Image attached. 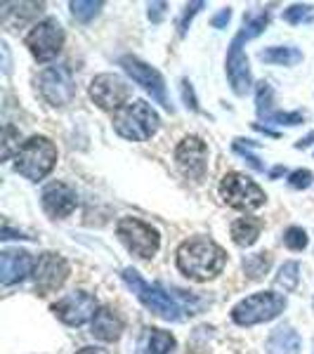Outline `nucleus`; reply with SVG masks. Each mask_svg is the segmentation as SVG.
<instances>
[{"label": "nucleus", "mask_w": 314, "mask_h": 354, "mask_svg": "<svg viewBox=\"0 0 314 354\" xmlns=\"http://www.w3.org/2000/svg\"><path fill=\"white\" fill-rule=\"evenodd\" d=\"M272 102H274V93H272V85L270 83H258V95H255V104H258V116L260 118H270L272 116Z\"/></svg>", "instance_id": "393cba45"}, {"label": "nucleus", "mask_w": 314, "mask_h": 354, "mask_svg": "<svg viewBox=\"0 0 314 354\" xmlns=\"http://www.w3.org/2000/svg\"><path fill=\"white\" fill-rule=\"evenodd\" d=\"M272 265V255L270 253H255V255H248L243 260V272L248 274V279H262V274L270 270Z\"/></svg>", "instance_id": "b1692460"}, {"label": "nucleus", "mask_w": 314, "mask_h": 354, "mask_svg": "<svg viewBox=\"0 0 314 354\" xmlns=\"http://www.w3.org/2000/svg\"><path fill=\"white\" fill-rule=\"evenodd\" d=\"M15 147H17V151L21 149V147H19V130H15L12 125H5V133H3V158L12 156Z\"/></svg>", "instance_id": "c85d7f7f"}, {"label": "nucleus", "mask_w": 314, "mask_h": 354, "mask_svg": "<svg viewBox=\"0 0 314 354\" xmlns=\"http://www.w3.org/2000/svg\"><path fill=\"white\" fill-rule=\"evenodd\" d=\"M175 161L190 180H201L208 170V147L198 137H185L175 149Z\"/></svg>", "instance_id": "2eb2a0df"}, {"label": "nucleus", "mask_w": 314, "mask_h": 354, "mask_svg": "<svg viewBox=\"0 0 314 354\" xmlns=\"http://www.w3.org/2000/svg\"><path fill=\"white\" fill-rule=\"evenodd\" d=\"M123 333V319L111 307H100L93 317V335L104 342L118 340Z\"/></svg>", "instance_id": "a211bd4d"}, {"label": "nucleus", "mask_w": 314, "mask_h": 354, "mask_svg": "<svg viewBox=\"0 0 314 354\" xmlns=\"http://www.w3.org/2000/svg\"><path fill=\"white\" fill-rule=\"evenodd\" d=\"M118 239L128 245V250L142 260H149L158 253V245H161V236L154 230L151 225L137 220V218H123L116 225Z\"/></svg>", "instance_id": "0eeeda50"}, {"label": "nucleus", "mask_w": 314, "mask_h": 354, "mask_svg": "<svg viewBox=\"0 0 314 354\" xmlns=\"http://www.w3.org/2000/svg\"><path fill=\"white\" fill-rule=\"evenodd\" d=\"M163 10H165V3H151L149 5V19L151 21H161Z\"/></svg>", "instance_id": "f704fd0d"}, {"label": "nucleus", "mask_w": 314, "mask_h": 354, "mask_svg": "<svg viewBox=\"0 0 314 354\" xmlns=\"http://www.w3.org/2000/svg\"><path fill=\"white\" fill-rule=\"evenodd\" d=\"M270 24V12H253L243 19V28L234 36L230 43V53H227V78L232 83V90L237 95H246L250 90V68H248V57L243 55V45L253 41L255 36H260L265 31V26Z\"/></svg>", "instance_id": "f03ea898"}, {"label": "nucleus", "mask_w": 314, "mask_h": 354, "mask_svg": "<svg viewBox=\"0 0 314 354\" xmlns=\"http://www.w3.org/2000/svg\"><path fill=\"white\" fill-rule=\"evenodd\" d=\"M314 145V130L307 137H302L300 142H295V149H307V147H312Z\"/></svg>", "instance_id": "c9c22d12"}, {"label": "nucleus", "mask_w": 314, "mask_h": 354, "mask_svg": "<svg viewBox=\"0 0 314 354\" xmlns=\"http://www.w3.org/2000/svg\"><path fill=\"white\" fill-rule=\"evenodd\" d=\"M90 97L104 111H121L130 97L128 83L116 73H100L90 83Z\"/></svg>", "instance_id": "9b49d317"}, {"label": "nucleus", "mask_w": 314, "mask_h": 354, "mask_svg": "<svg viewBox=\"0 0 314 354\" xmlns=\"http://www.w3.org/2000/svg\"><path fill=\"white\" fill-rule=\"evenodd\" d=\"M71 15L76 17L78 21H83V24H88L90 19H95L97 15H100V10L104 8V3H100V0H73L71 5Z\"/></svg>", "instance_id": "5701e85b"}, {"label": "nucleus", "mask_w": 314, "mask_h": 354, "mask_svg": "<svg viewBox=\"0 0 314 354\" xmlns=\"http://www.w3.org/2000/svg\"><path fill=\"white\" fill-rule=\"evenodd\" d=\"M230 19H232V10L225 8V10H220V12L213 17V19H210V24H213L215 28H225L227 24H230Z\"/></svg>", "instance_id": "473e14b6"}, {"label": "nucleus", "mask_w": 314, "mask_h": 354, "mask_svg": "<svg viewBox=\"0 0 314 354\" xmlns=\"http://www.w3.org/2000/svg\"><path fill=\"white\" fill-rule=\"evenodd\" d=\"M33 260L26 250H3L0 253V283L3 286H12L21 281L28 272H31Z\"/></svg>", "instance_id": "f3484780"}, {"label": "nucleus", "mask_w": 314, "mask_h": 354, "mask_svg": "<svg viewBox=\"0 0 314 354\" xmlns=\"http://www.w3.org/2000/svg\"><path fill=\"white\" fill-rule=\"evenodd\" d=\"M286 307V298L272 290H262V293L248 295L246 300H241L239 305H234L232 319L239 326H255L262 322H272L274 317L284 312Z\"/></svg>", "instance_id": "423d86ee"}, {"label": "nucleus", "mask_w": 314, "mask_h": 354, "mask_svg": "<svg viewBox=\"0 0 314 354\" xmlns=\"http://www.w3.org/2000/svg\"><path fill=\"white\" fill-rule=\"evenodd\" d=\"M262 232V222L255 218H239L232 225V239L239 245H253Z\"/></svg>", "instance_id": "4be33fe9"}, {"label": "nucleus", "mask_w": 314, "mask_h": 354, "mask_svg": "<svg viewBox=\"0 0 314 354\" xmlns=\"http://www.w3.org/2000/svg\"><path fill=\"white\" fill-rule=\"evenodd\" d=\"M302 347V340L298 335V330H293L290 326L277 328L267 340V352L270 354H298Z\"/></svg>", "instance_id": "aec40b11"}, {"label": "nucleus", "mask_w": 314, "mask_h": 354, "mask_svg": "<svg viewBox=\"0 0 314 354\" xmlns=\"http://www.w3.org/2000/svg\"><path fill=\"white\" fill-rule=\"evenodd\" d=\"M158 113L151 109L147 102L137 100L125 104L121 111H116L113 116V128L116 133L133 142H145L158 130Z\"/></svg>", "instance_id": "20e7f679"}, {"label": "nucleus", "mask_w": 314, "mask_h": 354, "mask_svg": "<svg viewBox=\"0 0 314 354\" xmlns=\"http://www.w3.org/2000/svg\"><path fill=\"white\" fill-rule=\"evenodd\" d=\"M227 253L220 248L213 239L196 236L180 245L178 250V267L185 277L196 279V281H208L218 277L225 270Z\"/></svg>", "instance_id": "f257e3e1"}, {"label": "nucleus", "mask_w": 314, "mask_h": 354, "mask_svg": "<svg viewBox=\"0 0 314 354\" xmlns=\"http://www.w3.org/2000/svg\"><path fill=\"white\" fill-rule=\"evenodd\" d=\"M284 19L288 24H307V21L314 19V8L312 5H290V8L284 10Z\"/></svg>", "instance_id": "bb28decb"}, {"label": "nucleus", "mask_w": 314, "mask_h": 354, "mask_svg": "<svg viewBox=\"0 0 314 354\" xmlns=\"http://www.w3.org/2000/svg\"><path fill=\"white\" fill-rule=\"evenodd\" d=\"M220 194L232 208L239 210H255L265 203V192L255 185L250 177L241 173H227L220 182Z\"/></svg>", "instance_id": "6e6552de"}, {"label": "nucleus", "mask_w": 314, "mask_h": 354, "mask_svg": "<svg viewBox=\"0 0 314 354\" xmlns=\"http://www.w3.org/2000/svg\"><path fill=\"white\" fill-rule=\"evenodd\" d=\"M38 90L41 97L50 106H66L76 95V83H73L71 68L68 66H48L38 76Z\"/></svg>", "instance_id": "9d476101"}, {"label": "nucleus", "mask_w": 314, "mask_h": 354, "mask_svg": "<svg viewBox=\"0 0 314 354\" xmlns=\"http://www.w3.org/2000/svg\"><path fill=\"white\" fill-rule=\"evenodd\" d=\"M258 59L265 64H279V66H295L302 62V53L298 48L290 45H274V48H265L258 53Z\"/></svg>", "instance_id": "412c9836"}, {"label": "nucleus", "mask_w": 314, "mask_h": 354, "mask_svg": "<svg viewBox=\"0 0 314 354\" xmlns=\"http://www.w3.org/2000/svg\"><path fill=\"white\" fill-rule=\"evenodd\" d=\"M76 354H107V350H102V347H83Z\"/></svg>", "instance_id": "e433bc0d"}, {"label": "nucleus", "mask_w": 314, "mask_h": 354, "mask_svg": "<svg viewBox=\"0 0 314 354\" xmlns=\"http://www.w3.org/2000/svg\"><path fill=\"white\" fill-rule=\"evenodd\" d=\"M97 300L95 295L85 293V290H73V293L64 295L62 300H57L53 305V312L57 314L59 322H64L66 326H83L88 319H93L97 314Z\"/></svg>", "instance_id": "f8f14e48"}, {"label": "nucleus", "mask_w": 314, "mask_h": 354, "mask_svg": "<svg viewBox=\"0 0 314 354\" xmlns=\"http://www.w3.org/2000/svg\"><path fill=\"white\" fill-rule=\"evenodd\" d=\"M24 43L38 62H50L59 55L62 45H64V31H62L57 19H43L33 24L31 31L26 33Z\"/></svg>", "instance_id": "1a4fd4ad"}, {"label": "nucleus", "mask_w": 314, "mask_h": 354, "mask_svg": "<svg viewBox=\"0 0 314 354\" xmlns=\"http://www.w3.org/2000/svg\"><path fill=\"white\" fill-rule=\"evenodd\" d=\"M248 147H250V140H234V151H239L241 156H246L248 163L253 165L255 170H265V165L258 161V156H253V153L248 151Z\"/></svg>", "instance_id": "7c9ffc66"}, {"label": "nucleus", "mask_w": 314, "mask_h": 354, "mask_svg": "<svg viewBox=\"0 0 314 354\" xmlns=\"http://www.w3.org/2000/svg\"><path fill=\"white\" fill-rule=\"evenodd\" d=\"M284 243H286L290 250H302L307 245L305 230H300V227H288V230L284 232Z\"/></svg>", "instance_id": "cd10ccee"}, {"label": "nucleus", "mask_w": 314, "mask_h": 354, "mask_svg": "<svg viewBox=\"0 0 314 354\" xmlns=\"http://www.w3.org/2000/svg\"><path fill=\"white\" fill-rule=\"evenodd\" d=\"M175 347V338L168 330L147 328L137 345V354H168Z\"/></svg>", "instance_id": "6ab92c4d"}, {"label": "nucleus", "mask_w": 314, "mask_h": 354, "mask_svg": "<svg viewBox=\"0 0 314 354\" xmlns=\"http://www.w3.org/2000/svg\"><path fill=\"white\" fill-rule=\"evenodd\" d=\"M121 66L128 71V76L133 78L135 83H140L142 88L151 95V100H156L163 109L173 111V106H170V102H168V95H165V81H163V76L156 71V68L145 64V62L137 59V57H130V55L123 57Z\"/></svg>", "instance_id": "ddd939ff"}, {"label": "nucleus", "mask_w": 314, "mask_h": 354, "mask_svg": "<svg viewBox=\"0 0 314 354\" xmlns=\"http://www.w3.org/2000/svg\"><path fill=\"white\" fill-rule=\"evenodd\" d=\"M314 175L310 170H295V173H290L288 177V185L293 187V189H307V187L312 185Z\"/></svg>", "instance_id": "c756f323"}, {"label": "nucleus", "mask_w": 314, "mask_h": 354, "mask_svg": "<svg viewBox=\"0 0 314 354\" xmlns=\"http://www.w3.org/2000/svg\"><path fill=\"white\" fill-rule=\"evenodd\" d=\"M68 277V262L62 255L55 253H43L38 258L36 267H33V281L41 295H48L53 290L62 288V283Z\"/></svg>", "instance_id": "4468645a"}, {"label": "nucleus", "mask_w": 314, "mask_h": 354, "mask_svg": "<svg viewBox=\"0 0 314 354\" xmlns=\"http://www.w3.org/2000/svg\"><path fill=\"white\" fill-rule=\"evenodd\" d=\"M298 272H300L298 262H286L277 274V286H281L284 290H293L298 286V279H300Z\"/></svg>", "instance_id": "a878e982"}, {"label": "nucleus", "mask_w": 314, "mask_h": 354, "mask_svg": "<svg viewBox=\"0 0 314 354\" xmlns=\"http://www.w3.org/2000/svg\"><path fill=\"white\" fill-rule=\"evenodd\" d=\"M41 203L50 218H68L76 210L78 198L71 187L62 185V182H53V185H48L43 189Z\"/></svg>", "instance_id": "dca6fc26"}, {"label": "nucleus", "mask_w": 314, "mask_h": 354, "mask_svg": "<svg viewBox=\"0 0 314 354\" xmlns=\"http://www.w3.org/2000/svg\"><path fill=\"white\" fill-rule=\"evenodd\" d=\"M121 277H123L125 286L133 290V293L137 295V300H140L151 314H156V317L165 319V322H180V317H182L180 312L182 310H180L178 302L170 298L168 293H163V290L158 288V286H151V283H147L145 279L140 277V272L133 270V267H125Z\"/></svg>", "instance_id": "39448f33"}, {"label": "nucleus", "mask_w": 314, "mask_h": 354, "mask_svg": "<svg viewBox=\"0 0 314 354\" xmlns=\"http://www.w3.org/2000/svg\"><path fill=\"white\" fill-rule=\"evenodd\" d=\"M203 5H205V3H190V5H187V8H185V12H182V17H180V21H178L180 36H185V33H187V24H190V21H192V17L196 15L198 10L203 8Z\"/></svg>", "instance_id": "2f4dec72"}, {"label": "nucleus", "mask_w": 314, "mask_h": 354, "mask_svg": "<svg viewBox=\"0 0 314 354\" xmlns=\"http://www.w3.org/2000/svg\"><path fill=\"white\" fill-rule=\"evenodd\" d=\"M182 97H185V102H190V106L194 111L198 109L196 106V100H194V93H192V83L190 81H182Z\"/></svg>", "instance_id": "72a5a7b5"}, {"label": "nucleus", "mask_w": 314, "mask_h": 354, "mask_svg": "<svg viewBox=\"0 0 314 354\" xmlns=\"http://www.w3.org/2000/svg\"><path fill=\"white\" fill-rule=\"evenodd\" d=\"M57 163V147L48 137H31L21 145V149L15 156V168L26 180L38 182L45 175L53 173Z\"/></svg>", "instance_id": "7ed1b4c3"}]
</instances>
